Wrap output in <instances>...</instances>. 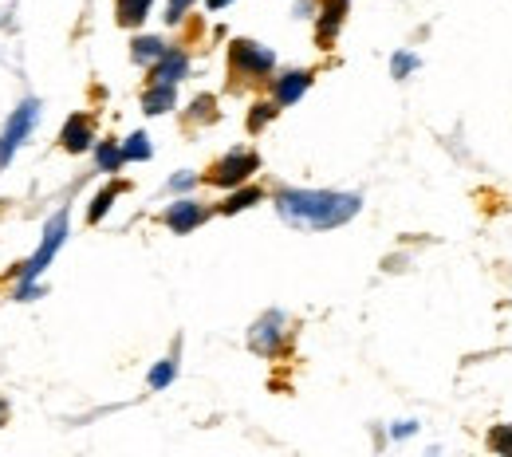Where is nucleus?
<instances>
[{
    "label": "nucleus",
    "instance_id": "f03ea898",
    "mask_svg": "<svg viewBox=\"0 0 512 457\" xmlns=\"http://www.w3.org/2000/svg\"><path fill=\"white\" fill-rule=\"evenodd\" d=\"M64 237H67V213H56V217H52V225L44 229V241H40L36 257L24 264V280H36V276L48 268V261L56 257V249L64 245Z\"/></svg>",
    "mask_w": 512,
    "mask_h": 457
},
{
    "label": "nucleus",
    "instance_id": "9d476101",
    "mask_svg": "<svg viewBox=\"0 0 512 457\" xmlns=\"http://www.w3.org/2000/svg\"><path fill=\"white\" fill-rule=\"evenodd\" d=\"M142 107H146V115H166V111L174 107V83H154V87L146 91Z\"/></svg>",
    "mask_w": 512,
    "mask_h": 457
},
{
    "label": "nucleus",
    "instance_id": "b1692460",
    "mask_svg": "<svg viewBox=\"0 0 512 457\" xmlns=\"http://www.w3.org/2000/svg\"><path fill=\"white\" fill-rule=\"evenodd\" d=\"M414 434V422H402V426H394V438H410Z\"/></svg>",
    "mask_w": 512,
    "mask_h": 457
},
{
    "label": "nucleus",
    "instance_id": "2eb2a0df",
    "mask_svg": "<svg viewBox=\"0 0 512 457\" xmlns=\"http://www.w3.org/2000/svg\"><path fill=\"white\" fill-rule=\"evenodd\" d=\"M174 375H178L174 359H162V363L150 371V387H154V391H162V387H170V383H174Z\"/></svg>",
    "mask_w": 512,
    "mask_h": 457
},
{
    "label": "nucleus",
    "instance_id": "6ab92c4d",
    "mask_svg": "<svg viewBox=\"0 0 512 457\" xmlns=\"http://www.w3.org/2000/svg\"><path fill=\"white\" fill-rule=\"evenodd\" d=\"M489 446H493L497 454H509L512 457V426H497V430L489 434Z\"/></svg>",
    "mask_w": 512,
    "mask_h": 457
},
{
    "label": "nucleus",
    "instance_id": "393cba45",
    "mask_svg": "<svg viewBox=\"0 0 512 457\" xmlns=\"http://www.w3.org/2000/svg\"><path fill=\"white\" fill-rule=\"evenodd\" d=\"M170 186H174V190H186V186H193V178H190V174H178Z\"/></svg>",
    "mask_w": 512,
    "mask_h": 457
},
{
    "label": "nucleus",
    "instance_id": "20e7f679",
    "mask_svg": "<svg viewBox=\"0 0 512 457\" xmlns=\"http://www.w3.org/2000/svg\"><path fill=\"white\" fill-rule=\"evenodd\" d=\"M253 170H256V154L237 150V154H229L225 162H217V170H213V186H241Z\"/></svg>",
    "mask_w": 512,
    "mask_h": 457
},
{
    "label": "nucleus",
    "instance_id": "4be33fe9",
    "mask_svg": "<svg viewBox=\"0 0 512 457\" xmlns=\"http://www.w3.org/2000/svg\"><path fill=\"white\" fill-rule=\"evenodd\" d=\"M414 67H418L414 56H394V75H398V79H402V75H410Z\"/></svg>",
    "mask_w": 512,
    "mask_h": 457
},
{
    "label": "nucleus",
    "instance_id": "7ed1b4c3",
    "mask_svg": "<svg viewBox=\"0 0 512 457\" xmlns=\"http://www.w3.org/2000/svg\"><path fill=\"white\" fill-rule=\"evenodd\" d=\"M36 111H40V103H36V99H28V103H20V107L12 111L8 131H4V138H0V162H8V158L16 154V146L24 142V134L32 131V123H36Z\"/></svg>",
    "mask_w": 512,
    "mask_h": 457
},
{
    "label": "nucleus",
    "instance_id": "0eeeda50",
    "mask_svg": "<svg viewBox=\"0 0 512 457\" xmlns=\"http://www.w3.org/2000/svg\"><path fill=\"white\" fill-rule=\"evenodd\" d=\"M280 327H284V316H280V312H268V316L253 327V347H256V351L272 355V351H276V343H280Z\"/></svg>",
    "mask_w": 512,
    "mask_h": 457
},
{
    "label": "nucleus",
    "instance_id": "5701e85b",
    "mask_svg": "<svg viewBox=\"0 0 512 457\" xmlns=\"http://www.w3.org/2000/svg\"><path fill=\"white\" fill-rule=\"evenodd\" d=\"M272 119V107H256V115H253V127H260V123H268Z\"/></svg>",
    "mask_w": 512,
    "mask_h": 457
},
{
    "label": "nucleus",
    "instance_id": "1a4fd4ad",
    "mask_svg": "<svg viewBox=\"0 0 512 457\" xmlns=\"http://www.w3.org/2000/svg\"><path fill=\"white\" fill-rule=\"evenodd\" d=\"M308 83H312L308 71H292V75H284V79L276 83V99H280V103H296V99L308 91Z\"/></svg>",
    "mask_w": 512,
    "mask_h": 457
},
{
    "label": "nucleus",
    "instance_id": "aec40b11",
    "mask_svg": "<svg viewBox=\"0 0 512 457\" xmlns=\"http://www.w3.org/2000/svg\"><path fill=\"white\" fill-rule=\"evenodd\" d=\"M115 194H119V190L111 186V190H103V194L95 197V205H91V221H99V217H103V213L111 209V201H115Z\"/></svg>",
    "mask_w": 512,
    "mask_h": 457
},
{
    "label": "nucleus",
    "instance_id": "9b49d317",
    "mask_svg": "<svg viewBox=\"0 0 512 457\" xmlns=\"http://www.w3.org/2000/svg\"><path fill=\"white\" fill-rule=\"evenodd\" d=\"M186 56L182 52H166L162 60H158V67H154V83H178L182 75H186Z\"/></svg>",
    "mask_w": 512,
    "mask_h": 457
},
{
    "label": "nucleus",
    "instance_id": "39448f33",
    "mask_svg": "<svg viewBox=\"0 0 512 457\" xmlns=\"http://www.w3.org/2000/svg\"><path fill=\"white\" fill-rule=\"evenodd\" d=\"M229 56H233V67H241L249 75H264V71H272V64H276V56L268 48L253 44V40H237Z\"/></svg>",
    "mask_w": 512,
    "mask_h": 457
},
{
    "label": "nucleus",
    "instance_id": "a878e982",
    "mask_svg": "<svg viewBox=\"0 0 512 457\" xmlns=\"http://www.w3.org/2000/svg\"><path fill=\"white\" fill-rule=\"evenodd\" d=\"M209 8H225V4H233V0H205Z\"/></svg>",
    "mask_w": 512,
    "mask_h": 457
},
{
    "label": "nucleus",
    "instance_id": "6e6552de",
    "mask_svg": "<svg viewBox=\"0 0 512 457\" xmlns=\"http://www.w3.org/2000/svg\"><path fill=\"white\" fill-rule=\"evenodd\" d=\"M64 146L71 150V154H79V150H87V146H91V119H87V115H75V119H67Z\"/></svg>",
    "mask_w": 512,
    "mask_h": 457
},
{
    "label": "nucleus",
    "instance_id": "423d86ee",
    "mask_svg": "<svg viewBox=\"0 0 512 457\" xmlns=\"http://www.w3.org/2000/svg\"><path fill=\"white\" fill-rule=\"evenodd\" d=\"M166 225L174 229V233H190L201 225V205L197 201H174L170 209H166Z\"/></svg>",
    "mask_w": 512,
    "mask_h": 457
},
{
    "label": "nucleus",
    "instance_id": "412c9836",
    "mask_svg": "<svg viewBox=\"0 0 512 457\" xmlns=\"http://www.w3.org/2000/svg\"><path fill=\"white\" fill-rule=\"evenodd\" d=\"M190 4H193V0H170V8H166V20H170V24H178V20H182V12H186Z\"/></svg>",
    "mask_w": 512,
    "mask_h": 457
},
{
    "label": "nucleus",
    "instance_id": "4468645a",
    "mask_svg": "<svg viewBox=\"0 0 512 457\" xmlns=\"http://www.w3.org/2000/svg\"><path fill=\"white\" fill-rule=\"evenodd\" d=\"M343 12H347V0H327V8H323V24H320V40H327V36L343 24Z\"/></svg>",
    "mask_w": 512,
    "mask_h": 457
},
{
    "label": "nucleus",
    "instance_id": "f3484780",
    "mask_svg": "<svg viewBox=\"0 0 512 457\" xmlns=\"http://www.w3.org/2000/svg\"><path fill=\"white\" fill-rule=\"evenodd\" d=\"M256 201H260V190H241V194H233L221 205V213H241V209H249Z\"/></svg>",
    "mask_w": 512,
    "mask_h": 457
},
{
    "label": "nucleus",
    "instance_id": "ddd939ff",
    "mask_svg": "<svg viewBox=\"0 0 512 457\" xmlns=\"http://www.w3.org/2000/svg\"><path fill=\"white\" fill-rule=\"evenodd\" d=\"M162 56H166V44H162L158 36L134 40V60H138V64H150V60H162Z\"/></svg>",
    "mask_w": 512,
    "mask_h": 457
},
{
    "label": "nucleus",
    "instance_id": "bb28decb",
    "mask_svg": "<svg viewBox=\"0 0 512 457\" xmlns=\"http://www.w3.org/2000/svg\"><path fill=\"white\" fill-rule=\"evenodd\" d=\"M0 418H4V406H0Z\"/></svg>",
    "mask_w": 512,
    "mask_h": 457
},
{
    "label": "nucleus",
    "instance_id": "a211bd4d",
    "mask_svg": "<svg viewBox=\"0 0 512 457\" xmlns=\"http://www.w3.org/2000/svg\"><path fill=\"white\" fill-rule=\"evenodd\" d=\"M123 158H127V154H123V146H111V142H107V146H99V166H103V170H111V174H115V170L123 166Z\"/></svg>",
    "mask_w": 512,
    "mask_h": 457
},
{
    "label": "nucleus",
    "instance_id": "f8f14e48",
    "mask_svg": "<svg viewBox=\"0 0 512 457\" xmlns=\"http://www.w3.org/2000/svg\"><path fill=\"white\" fill-rule=\"evenodd\" d=\"M115 12H119V24L134 28V24H142V20H146L150 0H119V4H115Z\"/></svg>",
    "mask_w": 512,
    "mask_h": 457
},
{
    "label": "nucleus",
    "instance_id": "dca6fc26",
    "mask_svg": "<svg viewBox=\"0 0 512 457\" xmlns=\"http://www.w3.org/2000/svg\"><path fill=\"white\" fill-rule=\"evenodd\" d=\"M123 154L134 158V162H146V158H150V138H146V134H130L127 146H123Z\"/></svg>",
    "mask_w": 512,
    "mask_h": 457
},
{
    "label": "nucleus",
    "instance_id": "f257e3e1",
    "mask_svg": "<svg viewBox=\"0 0 512 457\" xmlns=\"http://www.w3.org/2000/svg\"><path fill=\"white\" fill-rule=\"evenodd\" d=\"M359 194H331V190H284L276 209L296 229H335L359 213Z\"/></svg>",
    "mask_w": 512,
    "mask_h": 457
}]
</instances>
